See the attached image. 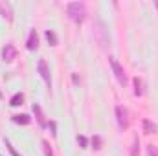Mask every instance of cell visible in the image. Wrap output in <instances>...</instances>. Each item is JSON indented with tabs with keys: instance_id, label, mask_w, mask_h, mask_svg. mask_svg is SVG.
I'll use <instances>...</instances> for the list:
<instances>
[{
	"instance_id": "6da1fadb",
	"label": "cell",
	"mask_w": 158,
	"mask_h": 156,
	"mask_svg": "<svg viewBox=\"0 0 158 156\" xmlns=\"http://www.w3.org/2000/svg\"><path fill=\"white\" fill-rule=\"evenodd\" d=\"M66 11H68V17L76 22V24H81L85 20V15H86V9H85V4L81 2H70L66 6Z\"/></svg>"
},
{
	"instance_id": "7a4b0ae2",
	"label": "cell",
	"mask_w": 158,
	"mask_h": 156,
	"mask_svg": "<svg viewBox=\"0 0 158 156\" xmlns=\"http://www.w3.org/2000/svg\"><path fill=\"white\" fill-rule=\"evenodd\" d=\"M109 61H110V66H112V72H114V76L118 79L119 84H127V76H125V70H123V66L119 64L118 61L114 59V57H109Z\"/></svg>"
},
{
	"instance_id": "3957f363",
	"label": "cell",
	"mask_w": 158,
	"mask_h": 156,
	"mask_svg": "<svg viewBox=\"0 0 158 156\" xmlns=\"http://www.w3.org/2000/svg\"><path fill=\"white\" fill-rule=\"evenodd\" d=\"M116 119H118V125L121 130H125L129 127V112L125 107H121V105L116 107Z\"/></svg>"
},
{
	"instance_id": "277c9868",
	"label": "cell",
	"mask_w": 158,
	"mask_h": 156,
	"mask_svg": "<svg viewBox=\"0 0 158 156\" xmlns=\"http://www.w3.org/2000/svg\"><path fill=\"white\" fill-rule=\"evenodd\" d=\"M15 57H17V48H15L11 42H9V44H6V46L2 48V61L11 63Z\"/></svg>"
},
{
	"instance_id": "5b68a950",
	"label": "cell",
	"mask_w": 158,
	"mask_h": 156,
	"mask_svg": "<svg viewBox=\"0 0 158 156\" xmlns=\"http://www.w3.org/2000/svg\"><path fill=\"white\" fill-rule=\"evenodd\" d=\"M39 72H40V77L44 79V83H46L48 88H50V86H52V76H50V68H48V64H46L44 59L39 61Z\"/></svg>"
},
{
	"instance_id": "8992f818",
	"label": "cell",
	"mask_w": 158,
	"mask_h": 156,
	"mask_svg": "<svg viewBox=\"0 0 158 156\" xmlns=\"http://www.w3.org/2000/svg\"><path fill=\"white\" fill-rule=\"evenodd\" d=\"M26 46H28V50H37L39 48V37H37V31L35 30H31L30 31V35H28V42H26Z\"/></svg>"
},
{
	"instance_id": "52a82bcc",
	"label": "cell",
	"mask_w": 158,
	"mask_h": 156,
	"mask_svg": "<svg viewBox=\"0 0 158 156\" xmlns=\"http://www.w3.org/2000/svg\"><path fill=\"white\" fill-rule=\"evenodd\" d=\"M0 15L6 17L7 20H13V7L9 2H0Z\"/></svg>"
},
{
	"instance_id": "ba28073f",
	"label": "cell",
	"mask_w": 158,
	"mask_h": 156,
	"mask_svg": "<svg viewBox=\"0 0 158 156\" xmlns=\"http://www.w3.org/2000/svg\"><path fill=\"white\" fill-rule=\"evenodd\" d=\"M142 127H143V132H145V134H156L158 132V125L153 123L151 119H143V121H142Z\"/></svg>"
},
{
	"instance_id": "9c48e42d",
	"label": "cell",
	"mask_w": 158,
	"mask_h": 156,
	"mask_svg": "<svg viewBox=\"0 0 158 156\" xmlns=\"http://www.w3.org/2000/svg\"><path fill=\"white\" fill-rule=\"evenodd\" d=\"M33 112H35V117H37L39 125L40 127H44V125H46V119H44V114H42V109H40L37 103H33Z\"/></svg>"
},
{
	"instance_id": "30bf717a",
	"label": "cell",
	"mask_w": 158,
	"mask_h": 156,
	"mask_svg": "<svg viewBox=\"0 0 158 156\" xmlns=\"http://www.w3.org/2000/svg\"><path fill=\"white\" fill-rule=\"evenodd\" d=\"M13 121L19 123V125H30L31 117L28 116V114H15V116H13Z\"/></svg>"
},
{
	"instance_id": "8fae6325",
	"label": "cell",
	"mask_w": 158,
	"mask_h": 156,
	"mask_svg": "<svg viewBox=\"0 0 158 156\" xmlns=\"http://www.w3.org/2000/svg\"><path fill=\"white\" fill-rule=\"evenodd\" d=\"M131 156H140V138L134 134L132 138V147H131Z\"/></svg>"
},
{
	"instance_id": "7c38bea8",
	"label": "cell",
	"mask_w": 158,
	"mask_h": 156,
	"mask_svg": "<svg viewBox=\"0 0 158 156\" xmlns=\"http://www.w3.org/2000/svg\"><path fill=\"white\" fill-rule=\"evenodd\" d=\"M24 103V94H20V92H17L11 99H9V105L11 107H19V105H22Z\"/></svg>"
},
{
	"instance_id": "4fadbf2b",
	"label": "cell",
	"mask_w": 158,
	"mask_h": 156,
	"mask_svg": "<svg viewBox=\"0 0 158 156\" xmlns=\"http://www.w3.org/2000/svg\"><path fill=\"white\" fill-rule=\"evenodd\" d=\"M132 83H134V96H142L143 94V84H142V79L140 77H134L132 79Z\"/></svg>"
},
{
	"instance_id": "5bb4252c",
	"label": "cell",
	"mask_w": 158,
	"mask_h": 156,
	"mask_svg": "<svg viewBox=\"0 0 158 156\" xmlns=\"http://www.w3.org/2000/svg\"><path fill=\"white\" fill-rule=\"evenodd\" d=\"M46 39H48V42H50L52 46H55V44H57V35H55L52 30H48V31H46Z\"/></svg>"
},
{
	"instance_id": "9a60e30c",
	"label": "cell",
	"mask_w": 158,
	"mask_h": 156,
	"mask_svg": "<svg viewBox=\"0 0 158 156\" xmlns=\"http://www.w3.org/2000/svg\"><path fill=\"white\" fill-rule=\"evenodd\" d=\"M92 149H94V151H99V149H101V136L96 134V136L92 138Z\"/></svg>"
},
{
	"instance_id": "2e32d148",
	"label": "cell",
	"mask_w": 158,
	"mask_h": 156,
	"mask_svg": "<svg viewBox=\"0 0 158 156\" xmlns=\"http://www.w3.org/2000/svg\"><path fill=\"white\" fill-rule=\"evenodd\" d=\"M147 154L149 156H158V147L156 145H153V143L147 145Z\"/></svg>"
},
{
	"instance_id": "e0dca14e",
	"label": "cell",
	"mask_w": 158,
	"mask_h": 156,
	"mask_svg": "<svg viewBox=\"0 0 158 156\" xmlns=\"http://www.w3.org/2000/svg\"><path fill=\"white\" fill-rule=\"evenodd\" d=\"M4 142H6V147H7V149H9V153H11V154H13V156H20V154H19V153H17V151H15V147H13V145H11V142H9V140H7V138H6V140H4Z\"/></svg>"
},
{
	"instance_id": "ac0fdd59",
	"label": "cell",
	"mask_w": 158,
	"mask_h": 156,
	"mask_svg": "<svg viewBox=\"0 0 158 156\" xmlns=\"http://www.w3.org/2000/svg\"><path fill=\"white\" fill-rule=\"evenodd\" d=\"M77 143L81 145V149H86V145H88V140H86L85 136H77Z\"/></svg>"
},
{
	"instance_id": "d6986e66",
	"label": "cell",
	"mask_w": 158,
	"mask_h": 156,
	"mask_svg": "<svg viewBox=\"0 0 158 156\" xmlns=\"http://www.w3.org/2000/svg\"><path fill=\"white\" fill-rule=\"evenodd\" d=\"M42 147H44V154L46 156H52L53 153H52V149H50V145H48V142L46 140H42Z\"/></svg>"
},
{
	"instance_id": "ffe728a7",
	"label": "cell",
	"mask_w": 158,
	"mask_h": 156,
	"mask_svg": "<svg viewBox=\"0 0 158 156\" xmlns=\"http://www.w3.org/2000/svg\"><path fill=\"white\" fill-rule=\"evenodd\" d=\"M155 6H156V9H158V0H156V2H155Z\"/></svg>"
},
{
	"instance_id": "44dd1931",
	"label": "cell",
	"mask_w": 158,
	"mask_h": 156,
	"mask_svg": "<svg viewBox=\"0 0 158 156\" xmlns=\"http://www.w3.org/2000/svg\"><path fill=\"white\" fill-rule=\"evenodd\" d=\"M0 97H2V94H0Z\"/></svg>"
}]
</instances>
